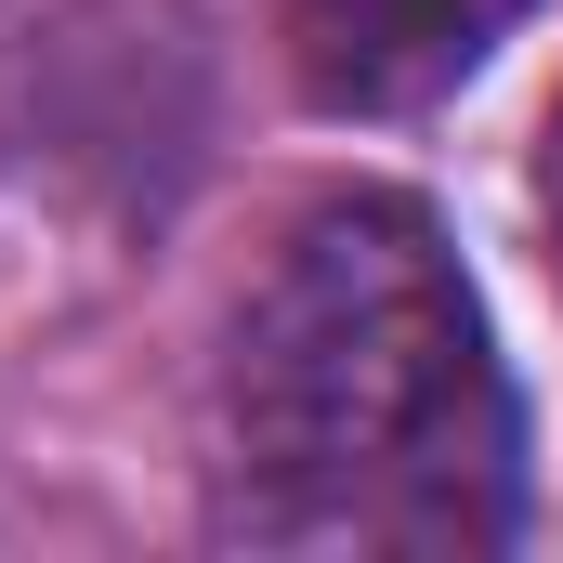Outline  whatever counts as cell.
Returning <instances> with one entry per match:
<instances>
[{
  "instance_id": "6da1fadb",
  "label": "cell",
  "mask_w": 563,
  "mask_h": 563,
  "mask_svg": "<svg viewBox=\"0 0 563 563\" xmlns=\"http://www.w3.org/2000/svg\"><path fill=\"white\" fill-rule=\"evenodd\" d=\"M223 525L276 551H498L511 380L445 223L394 184L301 197L210 367Z\"/></svg>"
},
{
  "instance_id": "7a4b0ae2",
  "label": "cell",
  "mask_w": 563,
  "mask_h": 563,
  "mask_svg": "<svg viewBox=\"0 0 563 563\" xmlns=\"http://www.w3.org/2000/svg\"><path fill=\"white\" fill-rule=\"evenodd\" d=\"M210 132L223 53L197 0H53L0 66V144L106 223H170L210 170Z\"/></svg>"
},
{
  "instance_id": "3957f363",
  "label": "cell",
  "mask_w": 563,
  "mask_h": 563,
  "mask_svg": "<svg viewBox=\"0 0 563 563\" xmlns=\"http://www.w3.org/2000/svg\"><path fill=\"white\" fill-rule=\"evenodd\" d=\"M538 0H288V79L328 119H420L498 66Z\"/></svg>"
},
{
  "instance_id": "277c9868",
  "label": "cell",
  "mask_w": 563,
  "mask_h": 563,
  "mask_svg": "<svg viewBox=\"0 0 563 563\" xmlns=\"http://www.w3.org/2000/svg\"><path fill=\"white\" fill-rule=\"evenodd\" d=\"M538 223H551V263H563V119H551V157H538Z\"/></svg>"
}]
</instances>
